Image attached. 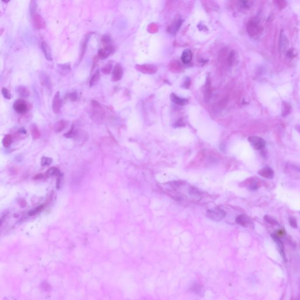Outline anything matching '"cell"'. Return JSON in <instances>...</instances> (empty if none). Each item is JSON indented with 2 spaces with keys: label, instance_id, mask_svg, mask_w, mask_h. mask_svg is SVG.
Here are the masks:
<instances>
[{
  "label": "cell",
  "instance_id": "obj_34",
  "mask_svg": "<svg viewBox=\"0 0 300 300\" xmlns=\"http://www.w3.org/2000/svg\"><path fill=\"white\" fill-rule=\"evenodd\" d=\"M258 184L257 182L255 181H252V182H250L248 185V188L250 189L251 191H255L258 189Z\"/></svg>",
  "mask_w": 300,
  "mask_h": 300
},
{
  "label": "cell",
  "instance_id": "obj_27",
  "mask_svg": "<svg viewBox=\"0 0 300 300\" xmlns=\"http://www.w3.org/2000/svg\"><path fill=\"white\" fill-rule=\"evenodd\" d=\"M59 173V171L58 170V168H49L47 172L45 173V175L46 177H50L54 175H57Z\"/></svg>",
  "mask_w": 300,
  "mask_h": 300
},
{
  "label": "cell",
  "instance_id": "obj_13",
  "mask_svg": "<svg viewBox=\"0 0 300 300\" xmlns=\"http://www.w3.org/2000/svg\"><path fill=\"white\" fill-rule=\"evenodd\" d=\"M258 173L260 176H261L265 178L270 179V180L273 179L274 176V172L273 171V170L268 167H266L261 169L260 170H259L258 171Z\"/></svg>",
  "mask_w": 300,
  "mask_h": 300
},
{
  "label": "cell",
  "instance_id": "obj_28",
  "mask_svg": "<svg viewBox=\"0 0 300 300\" xmlns=\"http://www.w3.org/2000/svg\"><path fill=\"white\" fill-rule=\"evenodd\" d=\"M12 141V139L11 135L8 134L4 137V139L2 140V143L4 147H8L11 145Z\"/></svg>",
  "mask_w": 300,
  "mask_h": 300
},
{
  "label": "cell",
  "instance_id": "obj_9",
  "mask_svg": "<svg viewBox=\"0 0 300 300\" xmlns=\"http://www.w3.org/2000/svg\"><path fill=\"white\" fill-rule=\"evenodd\" d=\"M123 75V69L120 64H116L113 67L111 75V81L114 82L120 80Z\"/></svg>",
  "mask_w": 300,
  "mask_h": 300
},
{
  "label": "cell",
  "instance_id": "obj_36",
  "mask_svg": "<svg viewBox=\"0 0 300 300\" xmlns=\"http://www.w3.org/2000/svg\"><path fill=\"white\" fill-rule=\"evenodd\" d=\"M286 55H287V57L290 59L294 58L297 56L295 51L294 49H290L289 51H287L286 52Z\"/></svg>",
  "mask_w": 300,
  "mask_h": 300
},
{
  "label": "cell",
  "instance_id": "obj_15",
  "mask_svg": "<svg viewBox=\"0 0 300 300\" xmlns=\"http://www.w3.org/2000/svg\"><path fill=\"white\" fill-rule=\"evenodd\" d=\"M192 59V53L191 51L189 49H185L181 55V60L182 62L185 64H188L190 63Z\"/></svg>",
  "mask_w": 300,
  "mask_h": 300
},
{
  "label": "cell",
  "instance_id": "obj_38",
  "mask_svg": "<svg viewBox=\"0 0 300 300\" xmlns=\"http://www.w3.org/2000/svg\"><path fill=\"white\" fill-rule=\"evenodd\" d=\"M52 160L50 158H47V157H43L41 160V164L43 166L46 165H49L51 164Z\"/></svg>",
  "mask_w": 300,
  "mask_h": 300
},
{
  "label": "cell",
  "instance_id": "obj_42",
  "mask_svg": "<svg viewBox=\"0 0 300 300\" xmlns=\"http://www.w3.org/2000/svg\"><path fill=\"white\" fill-rule=\"evenodd\" d=\"M276 2L277 3V5L279 6V7L280 8H281V9H283V8H284L286 7V2L284 1H276Z\"/></svg>",
  "mask_w": 300,
  "mask_h": 300
},
{
  "label": "cell",
  "instance_id": "obj_16",
  "mask_svg": "<svg viewBox=\"0 0 300 300\" xmlns=\"http://www.w3.org/2000/svg\"><path fill=\"white\" fill-rule=\"evenodd\" d=\"M41 48H42V51H43L45 57L46 59V60H48L49 61H52V55H51V49H50L48 43H46L45 41H42L41 42Z\"/></svg>",
  "mask_w": 300,
  "mask_h": 300
},
{
  "label": "cell",
  "instance_id": "obj_10",
  "mask_svg": "<svg viewBox=\"0 0 300 300\" xmlns=\"http://www.w3.org/2000/svg\"><path fill=\"white\" fill-rule=\"evenodd\" d=\"M114 51V47L113 45L109 47H104L98 51L97 57L98 58V59L102 60L106 59L111 54L113 53Z\"/></svg>",
  "mask_w": 300,
  "mask_h": 300
},
{
  "label": "cell",
  "instance_id": "obj_25",
  "mask_svg": "<svg viewBox=\"0 0 300 300\" xmlns=\"http://www.w3.org/2000/svg\"><path fill=\"white\" fill-rule=\"evenodd\" d=\"M113 69V64L111 62H108L106 64H105L103 66H102L101 70L102 73L105 75H108L110 74Z\"/></svg>",
  "mask_w": 300,
  "mask_h": 300
},
{
  "label": "cell",
  "instance_id": "obj_23",
  "mask_svg": "<svg viewBox=\"0 0 300 300\" xmlns=\"http://www.w3.org/2000/svg\"><path fill=\"white\" fill-rule=\"evenodd\" d=\"M101 42L103 45L104 47H109L112 46L111 42L112 40L110 35H103L101 38Z\"/></svg>",
  "mask_w": 300,
  "mask_h": 300
},
{
  "label": "cell",
  "instance_id": "obj_40",
  "mask_svg": "<svg viewBox=\"0 0 300 300\" xmlns=\"http://www.w3.org/2000/svg\"><path fill=\"white\" fill-rule=\"evenodd\" d=\"M41 287L42 289H43V291H48L51 289V286L49 284V283L48 282H46V281H44L41 284Z\"/></svg>",
  "mask_w": 300,
  "mask_h": 300
},
{
  "label": "cell",
  "instance_id": "obj_11",
  "mask_svg": "<svg viewBox=\"0 0 300 300\" xmlns=\"http://www.w3.org/2000/svg\"><path fill=\"white\" fill-rule=\"evenodd\" d=\"M62 101L60 97V92H58L55 95L52 100V110L55 114H58L61 109Z\"/></svg>",
  "mask_w": 300,
  "mask_h": 300
},
{
  "label": "cell",
  "instance_id": "obj_21",
  "mask_svg": "<svg viewBox=\"0 0 300 300\" xmlns=\"http://www.w3.org/2000/svg\"><path fill=\"white\" fill-rule=\"evenodd\" d=\"M17 90L19 95L22 98H27L30 96V91L25 86H19Z\"/></svg>",
  "mask_w": 300,
  "mask_h": 300
},
{
  "label": "cell",
  "instance_id": "obj_12",
  "mask_svg": "<svg viewBox=\"0 0 300 300\" xmlns=\"http://www.w3.org/2000/svg\"><path fill=\"white\" fill-rule=\"evenodd\" d=\"M271 237H272L273 239L274 240V241L276 242V243L278 246L279 252L280 253L281 257H283V258L284 261H286V254H285V251H284V247L282 241L280 240L279 236L275 235V234L271 235Z\"/></svg>",
  "mask_w": 300,
  "mask_h": 300
},
{
  "label": "cell",
  "instance_id": "obj_24",
  "mask_svg": "<svg viewBox=\"0 0 300 300\" xmlns=\"http://www.w3.org/2000/svg\"><path fill=\"white\" fill-rule=\"evenodd\" d=\"M67 122L64 120H61L58 121L55 126V129L56 132H61L66 127Z\"/></svg>",
  "mask_w": 300,
  "mask_h": 300
},
{
  "label": "cell",
  "instance_id": "obj_33",
  "mask_svg": "<svg viewBox=\"0 0 300 300\" xmlns=\"http://www.w3.org/2000/svg\"><path fill=\"white\" fill-rule=\"evenodd\" d=\"M66 98H67L71 102H75L77 100V95L76 92L70 93L67 95Z\"/></svg>",
  "mask_w": 300,
  "mask_h": 300
},
{
  "label": "cell",
  "instance_id": "obj_8",
  "mask_svg": "<svg viewBox=\"0 0 300 300\" xmlns=\"http://www.w3.org/2000/svg\"><path fill=\"white\" fill-rule=\"evenodd\" d=\"M289 46V41L283 31H281L279 38V51L283 54L286 52Z\"/></svg>",
  "mask_w": 300,
  "mask_h": 300
},
{
  "label": "cell",
  "instance_id": "obj_39",
  "mask_svg": "<svg viewBox=\"0 0 300 300\" xmlns=\"http://www.w3.org/2000/svg\"><path fill=\"white\" fill-rule=\"evenodd\" d=\"M240 5L242 6V8H245V9H248L250 7V1H240Z\"/></svg>",
  "mask_w": 300,
  "mask_h": 300
},
{
  "label": "cell",
  "instance_id": "obj_22",
  "mask_svg": "<svg viewBox=\"0 0 300 300\" xmlns=\"http://www.w3.org/2000/svg\"><path fill=\"white\" fill-rule=\"evenodd\" d=\"M291 106L290 104L286 102H283L282 104V112H281V115L283 117H286L288 116L290 113L291 111Z\"/></svg>",
  "mask_w": 300,
  "mask_h": 300
},
{
  "label": "cell",
  "instance_id": "obj_20",
  "mask_svg": "<svg viewBox=\"0 0 300 300\" xmlns=\"http://www.w3.org/2000/svg\"><path fill=\"white\" fill-rule=\"evenodd\" d=\"M100 77V70L98 69H97L96 71L95 72V73L92 76V77H91V78L90 79V82H89L90 87H92V86L96 85L97 83H98V82L99 81Z\"/></svg>",
  "mask_w": 300,
  "mask_h": 300
},
{
  "label": "cell",
  "instance_id": "obj_3",
  "mask_svg": "<svg viewBox=\"0 0 300 300\" xmlns=\"http://www.w3.org/2000/svg\"><path fill=\"white\" fill-rule=\"evenodd\" d=\"M261 27L259 25V22L256 19H253L248 22L247 25V31L250 36H253L261 32Z\"/></svg>",
  "mask_w": 300,
  "mask_h": 300
},
{
  "label": "cell",
  "instance_id": "obj_32",
  "mask_svg": "<svg viewBox=\"0 0 300 300\" xmlns=\"http://www.w3.org/2000/svg\"><path fill=\"white\" fill-rule=\"evenodd\" d=\"M264 219L265 221H266L267 223L273 225H279V223L277 220H276L274 219L268 215H265L264 217Z\"/></svg>",
  "mask_w": 300,
  "mask_h": 300
},
{
  "label": "cell",
  "instance_id": "obj_31",
  "mask_svg": "<svg viewBox=\"0 0 300 300\" xmlns=\"http://www.w3.org/2000/svg\"><path fill=\"white\" fill-rule=\"evenodd\" d=\"M1 93L4 98L7 100H10L11 98V92L5 87H2L1 89Z\"/></svg>",
  "mask_w": 300,
  "mask_h": 300
},
{
  "label": "cell",
  "instance_id": "obj_2",
  "mask_svg": "<svg viewBox=\"0 0 300 300\" xmlns=\"http://www.w3.org/2000/svg\"><path fill=\"white\" fill-rule=\"evenodd\" d=\"M226 214L225 211L219 208L208 210L206 213L207 217L209 219L216 222H218L225 218Z\"/></svg>",
  "mask_w": 300,
  "mask_h": 300
},
{
  "label": "cell",
  "instance_id": "obj_18",
  "mask_svg": "<svg viewBox=\"0 0 300 300\" xmlns=\"http://www.w3.org/2000/svg\"><path fill=\"white\" fill-rule=\"evenodd\" d=\"M189 193L190 196L196 200H200L202 198V194L201 192L196 187L191 186L189 189Z\"/></svg>",
  "mask_w": 300,
  "mask_h": 300
},
{
  "label": "cell",
  "instance_id": "obj_41",
  "mask_svg": "<svg viewBox=\"0 0 300 300\" xmlns=\"http://www.w3.org/2000/svg\"><path fill=\"white\" fill-rule=\"evenodd\" d=\"M43 205H41V206H39L38 208H36L34 210H32V211H31L30 212V216H32V215H34V214H36L38 213V212H40L43 209Z\"/></svg>",
  "mask_w": 300,
  "mask_h": 300
},
{
  "label": "cell",
  "instance_id": "obj_29",
  "mask_svg": "<svg viewBox=\"0 0 300 300\" xmlns=\"http://www.w3.org/2000/svg\"><path fill=\"white\" fill-rule=\"evenodd\" d=\"M58 67H59V70H62V72H64L66 73L70 72L71 70L70 65L69 63L68 64H58Z\"/></svg>",
  "mask_w": 300,
  "mask_h": 300
},
{
  "label": "cell",
  "instance_id": "obj_43",
  "mask_svg": "<svg viewBox=\"0 0 300 300\" xmlns=\"http://www.w3.org/2000/svg\"><path fill=\"white\" fill-rule=\"evenodd\" d=\"M295 129L297 130V131H298V133H299L300 134V126H296Z\"/></svg>",
  "mask_w": 300,
  "mask_h": 300
},
{
  "label": "cell",
  "instance_id": "obj_37",
  "mask_svg": "<svg viewBox=\"0 0 300 300\" xmlns=\"http://www.w3.org/2000/svg\"><path fill=\"white\" fill-rule=\"evenodd\" d=\"M289 225L292 227V228H294V229H296L298 227V225H297V220L295 219V217H290L289 218Z\"/></svg>",
  "mask_w": 300,
  "mask_h": 300
},
{
  "label": "cell",
  "instance_id": "obj_35",
  "mask_svg": "<svg viewBox=\"0 0 300 300\" xmlns=\"http://www.w3.org/2000/svg\"><path fill=\"white\" fill-rule=\"evenodd\" d=\"M181 24H182L181 20H179L178 21H177L176 23H175V25L173 26L171 29L172 31H173L174 33L177 32L180 29V27L181 26Z\"/></svg>",
  "mask_w": 300,
  "mask_h": 300
},
{
  "label": "cell",
  "instance_id": "obj_4",
  "mask_svg": "<svg viewBox=\"0 0 300 300\" xmlns=\"http://www.w3.org/2000/svg\"><path fill=\"white\" fill-rule=\"evenodd\" d=\"M248 141L252 146L256 150H261L264 148L266 145L265 140L258 136H250L248 138Z\"/></svg>",
  "mask_w": 300,
  "mask_h": 300
},
{
  "label": "cell",
  "instance_id": "obj_19",
  "mask_svg": "<svg viewBox=\"0 0 300 300\" xmlns=\"http://www.w3.org/2000/svg\"><path fill=\"white\" fill-rule=\"evenodd\" d=\"M40 77H41L40 79H41V82L42 83V85L45 86V87L46 89H48V90H52L51 83V82H50L48 76H46V74H44L43 73H42V74L40 75Z\"/></svg>",
  "mask_w": 300,
  "mask_h": 300
},
{
  "label": "cell",
  "instance_id": "obj_30",
  "mask_svg": "<svg viewBox=\"0 0 300 300\" xmlns=\"http://www.w3.org/2000/svg\"><path fill=\"white\" fill-rule=\"evenodd\" d=\"M36 9H37V5H36V1H31L30 2V11L31 16L33 14L36 13Z\"/></svg>",
  "mask_w": 300,
  "mask_h": 300
},
{
  "label": "cell",
  "instance_id": "obj_6",
  "mask_svg": "<svg viewBox=\"0 0 300 300\" xmlns=\"http://www.w3.org/2000/svg\"><path fill=\"white\" fill-rule=\"evenodd\" d=\"M14 110L19 114H23L28 110L27 103L23 99H18L13 104Z\"/></svg>",
  "mask_w": 300,
  "mask_h": 300
},
{
  "label": "cell",
  "instance_id": "obj_1",
  "mask_svg": "<svg viewBox=\"0 0 300 300\" xmlns=\"http://www.w3.org/2000/svg\"><path fill=\"white\" fill-rule=\"evenodd\" d=\"M92 110L90 113L91 118L98 124L104 121L105 118V113L100 104L96 100H92Z\"/></svg>",
  "mask_w": 300,
  "mask_h": 300
},
{
  "label": "cell",
  "instance_id": "obj_5",
  "mask_svg": "<svg viewBox=\"0 0 300 300\" xmlns=\"http://www.w3.org/2000/svg\"><path fill=\"white\" fill-rule=\"evenodd\" d=\"M31 17L33 27L36 30H43L46 28V23L43 18L38 13L33 14Z\"/></svg>",
  "mask_w": 300,
  "mask_h": 300
},
{
  "label": "cell",
  "instance_id": "obj_14",
  "mask_svg": "<svg viewBox=\"0 0 300 300\" xmlns=\"http://www.w3.org/2000/svg\"><path fill=\"white\" fill-rule=\"evenodd\" d=\"M236 222L243 227H247L252 223L251 219L245 214H240L237 216L236 217Z\"/></svg>",
  "mask_w": 300,
  "mask_h": 300
},
{
  "label": "cell",
  "instance_id": "obj_26",
  "mask_svg": "<svg viewBox=\"0 0 300 300\" xmlns=\"http://www.w3.org/2000/svg\"><path fill=\"white\" fill-rule=\"evenodd\" d=\"M31 131L32 134V137L34 139H37L40 137V133L35 124H32L31 126Z\"/></svg>",
  "mask_w": 300,
  "mask_h": 300
},
{
  "label": "cell",
  "instance_id": "obj_17",
  "mask_svg": "<svg viewBox=\"0 0 300 300\" xmlns=\"http://www.w3.org/2000/svg\"><path fill=\"white\" fill-rule=\"evenodd\" d=\"M171 100L174 103L180 106H184L188 103V100L186 98L180 97L174 93L171 95Z\"/></svg>",
  "mask_w": 300,
  "mask_h": 300
},
{
  "label": "cell",
  "instance_id": "obj_7",
  "mask_svg": "<svg viewBox=\"0 0 300 300\" xmlns=\"http://www.w3.org/2000/svg\"><path fill=\"white\" fill-rule=\"evenodd\" d=\"M93 35V32H88L87 33L82 42V44H81V48H80V55H79V60H78V62L80 63L82 60L83 59V58L85 55V54L86 53V50H87V46H88V43H89V42L90 41V39L92 36V35Z\"/></svg>",
  "mask_w": 300,
  "mask_h": 300
}]
</instances>
